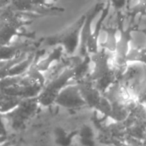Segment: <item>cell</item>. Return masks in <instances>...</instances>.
Segmentation results:
<instances>
[{"instance_id": "1", "label": "cell", "mask_w": 146, "mask_h": 146, "mask_svg": "<svg viewBox=\"0 0 146 146\" xmlns=\"http://www.w3.org/2000/svg\"><path fill=\"white\" fill-rule=\"evenodd\" d=\"M130 46L144 51L146 48V31L139 28H132L129 30Z\"/></svg>"}, {"instance_id": "2", "label": "cell", "mask_w": 146, "mask_h": 146, "mask_svg": "<svg viewBox=\"0 0 146 146\" xmlns=\"http://www.w3.org/2000/svg\"><path fill=\"white\" fill-rule=\"evenodd\" d=\"M110 4L116 9V10H121L124 7L127 6L128 0H109Z\"/></svg>"}, {"instance_id": "3", "label": "cell", "mask_w": 146, "mask_h": 146, "mask_svg": "<svg viewBox=\"0 0 146 146\" xmlns=\"http://www.w3.org/2000/svg\"><path fill=\"white\" fill-rule=\"evenodd\" d=\"M141 143H142V146H146V135L144 136L143 138H142V140H141Z\"/></svg>"}]
</instances>
